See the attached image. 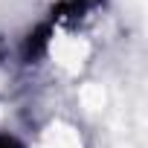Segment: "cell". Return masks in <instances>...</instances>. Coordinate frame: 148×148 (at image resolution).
<instances>
[{
    "instance_id": "cell-1",
    "label": "cell",
    "mask_w": 148,
    "mask_h": 148,
    "mask_svg": "<svg viewBox=\"0 0 148 148\" xmlns=\"http://www.w3.org/2000/svg\"><path fill=\"white\" fill-rule=\"evenodd\" d=\"M0 148H26L15 134H9V131H0Z\"/></svg>"
}]
</instances>
